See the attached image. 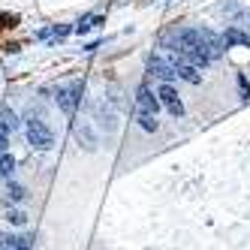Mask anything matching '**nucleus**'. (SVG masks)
Wrapping results in <instances>:
<instances>
[{
    "instance_id": "f257e3e1",
    "label": "nucleus",
    "mask_w": 250,
    "mask_h": 250,
    "mask_svg": "<svg viewBox=\"0 0 250 250\" xmlns=\"http://www.w3.org/2000/svg\"><path fill=\"white\" fill-rule=\"evenodd\" d=\"M27 142H30L37 151H48L51 145H55V136H51V130L45 127V121L30 118V121H27Z\"/></svg>"
},
{
    "instance_id": "f03ea898",
    "label": "nucleus",
    "mask_w": 250,
    "mask_h": 250,
    "mask_svg": "<svg viewBox=\"0 0 250 250\" xmlns=\"http://www.w3.org/2000/svg\"><path fill=\"white\" fill-rule=\"evenodd\" d=\"M199 40H202V48H205V55L211 58V61H217V58H223V40L217 37L214 30H208V27H202L199 30Z\"/></svg>"
},
{
    "instance_id": "7ed1b4c3",
    "label": "nucleus",
    "mask_w": 250,
    "mask_h": 250,
    "mask_svg": "<svg viewBox=\"0 0 250 250\" xmlns=\"http://www.w3.org/2000/svg\"><path fill=\"white\" fill-rule=\"evenodd\" d=\"M157 97H160V103L169 109V115H175V118H181L184 115V105H181V97L175 94V87L172 84H160V91H157Z\"/></svg>"
},
{
    "instance_id": "20e7f679",
    "label": "nucleus",
    "mask_w": 250,
    "mask_h": 250,
    "mask_svg": "<svg viewBox=\"0 0 250 250\" xmlns=\"http://www.w3.org/2000/svg\"><path fill=\"white\" fill-rule=\"evenodd\" d=\"M169 63L175 66V73H178V79H184V82H190V84H199V82H202V76H199V69H196L193 63H187L184 58H178L175 51H172V58H169Z\"/></svg>"
},
{
    "instance_id": "39448f33",
    "label": "nucleus",
    "mask_w": 250,
    "mask_h": 250,
    "mask_svg": "<svg viewBox=\"0 0 250 250\" xmlns=\"http://www.w3.org/2000/svg\"><path fill=\"white\" fill-rule=\"evenodd\" d=\"M15 127H19V118H15V112L3 109V112H0V151L9 148V136L15 133Z\"/></svg>"
},
{
    "instance_id": "423d86ee",
    "label": "nucleus",
    "mask_w": 250,
    "mask_h": 250,
    "mask_svg": "<svg viewBox=\"0 0 250 250\" xmlns=\"http://www.w3.org/2000/svg\"><path fill=\"white\" fill-rule=\"evenodd\" d=\"M79 94H82V84H69V87H63V91H58V103H61V109H63L66 115H73V112H76Z\"/></svg>"
},
{
    "instance_id": "0eeeda50",
    "label": "nucleus",
    "mask_w": 250,
    "mask_h": 250,
    "mask_svg": "<svg viewBox=\"0 0 250 250\" xmlns=\"http://www.w3.org/2000/svg\"><path fill=\"white\" fill-rule=\"evenodd\" d=\"M148 69H151V76H157V79H163L166 84H169L172 79H178V73H175V66H172L169 61H163V58H151V61H148Z\"/></svg>"
},
{
    "instance_id": "6e6552de",
    "label": "nucleus",
    "mask_w": 250,
    "mask_h": 250,
    "mask_svg": "<svg viewBox=\"0 0 250 250\" xmlns=\"http://www.w3.org/2000/svg\"><path fill=\"white\" fill-rule=\"evenodd\" d=\"M157 109H160V100L148 91L145 84L139 87V97H136V112H148V115H157Z\"/></svg>"
},
{
    "instance_id": "1a4fd4ad",
    "label": "nucleus",
    "mask_w": 250,
    "mask_h": 250,
    "mask_svg": "<svg viewBox=\"0 0 250 250\" xmlns=\"http://www.w3.org/2000/svg\"><path fill=\"white\" fill-rule=\"evenodd\" d=\"M0 250H30L27 235H0Z\"/></svg>"
},
{
    "instance_id": "9d476101",
    "label": "nucleus",
    "mask_w": 250,
    "mask_h": 250,
    "mask_svg": "<svg viewBox=\"0 0 250 250\" xmlns=\"http://www.w3.org/2000/svg\"><path fill=\"white\" fill-rule=\"evenodd\" d=\"M223 45L229 48V45H250V37L244 30H238V27H229L226 30V37H223Z\"/></svg>"
},
{
    "instance_id": "9b49d317",
    "label": "nucleus",
    "mask_w": 250,
    "mask_h": 250,
    "mask_svg": "<svg viewBox=\"0 0 250 250\" xmlns=\"http://www.w3.org/2000/svg\"><path fill=\"white\" fill-rule=\"evenodd\" d=\"M136 121L142 124V130H148V133H154V130H157V115H148V112H136Z\"/></svg>"
},
{
    "instance_id": "f8f14e48",
    "label": "nucleus",
    "mask_w": 250,
    "mask_h": 250,
    "mask_svg": "<svg viewBox=\"0 0 250 250\" xmlns=\"http://www.w3.org/2000/svg\"><path fill=\"white\" fill-rule=\"evenodd\" d=\"M6 199H9V202H21V199H24V187H21V184H9V187H6Z\"/></svg>"
},
{
    "instance_id": "ddd939ff",
    "label": "nucleus",
    "mask_w": 250,
    "mask_h": 250,
    "mask_svg": "<svg viewBox=\"0 0 250 250\" xmlns=\"http://www.w3.org/2000/svg\"><path fill=\"white\" fill-rule=\"evenodd\" d=\"M12 169H15V160H12V154H0V175H12Z\"/></svg>"
},
{
    "instance_id": "4468645a",
    "label": "nucleus",
    "mask_w": 250,
    "mask_h": 250,
    "mask_svg": "<svg viewBox=\"0 0 250 250\" xmlns=\"http://www.w3.org/2000/svg\"><path fill=\"white\" fill-rule=\"evenodd\" d=\"M9 220H12L15 226H21V223H24L27 217H24V211H9Z\"/></svg>"
},
{
    "instance_id": "2eb2a0df",
    "label": "nucleus",
    "mask_w": 250,
    "mask_h": 250,
    "mask_svg": "<svg viewBox=\"0 0 250 250\" xmlns=\"http://www.w3.org/2000/svg\"><path fill=\"white\" fill-rule=\"evenodd\" d=\"M94 21H97V19H84V21H79V24H76V33H84V30H91V27H94Z\"/></svg>"
}]
</instances>
